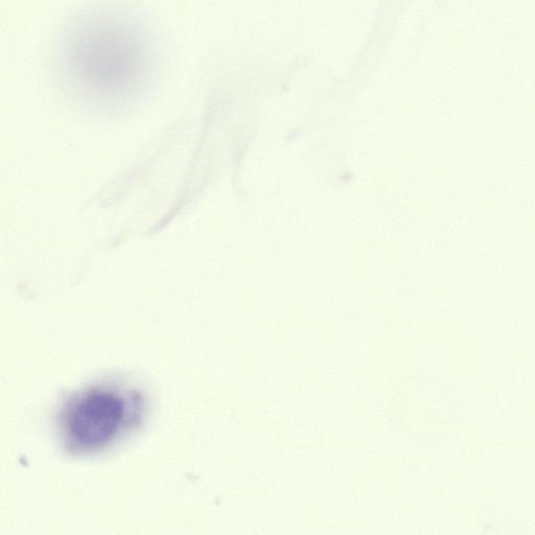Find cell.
I'll return each instance as SVG.
<instances>
[{
  "instance_id": "6da1fadb",
  "label": "cell",
  "mask_w": 535,
  "mask_h": 535,
  "mask_svg": "<svg viewBox=\"0 0 535 535\" xmlns=\"http://www.w3.org/2000/svg\"><path fill=\"white\" fill-rule=\"evenodd\" d=\"M159 67L155 39L142 19L121 6H92L70 18L56 38L51 71L77 101L119 106L147 90Z\"/></svg>"
},
{
  "instance_id": "7a4b0ae2",
  "label": "cell",
  "mask_w": 535,
  "mask_h": 535,
  "mask_svg": "<svg viewBox=\"0 0 535 535\" xmlns=\"http://www.w3.org/2000/svg\"><path fill=\"white\" fill-rule=\"evenodd\" d=\"M466 213L471 216H497L502 212V204L497 199L474 198L466 201Z\"/></svg>"
},
{
  "instance_id": "3957f363",
  "label": "cell",
  "mask_w": 535,
  "mask_h": 535,
  "mask_svg": "<svg viewBox=\"0 0 535 535\" xmlns=\"http://www.w3.org/2000/svg\"><path fill=\"white\" fill-rule=\"evenodd\" d=\"M519 184L514 181H505L500 185V197L505 201H512L518 199Z\"/></svg>"
},
{
  "instance_id": "277c9868",
  "label": "cell",
  "mask_w": 535,
  "mask_h": 535,
  "mask_svg": "<svg viewBox=\"0 0 535 535\" xmlns=\"http://www.w3.org/2000/svg\"><path fill=\"white\" fill-rule=\"evenodd\" d=\"M466 179L469 182L479 184L485 180V168L482 164H474L466 168Z\"/></svg>"
},
{
  "instance_id": "5b68a950",
  "label": "cell",
  "mask_w": 535,
  "mask_h": 535,
  "mask_svg": "<svg viewBox=\"0 0 535 535\" xmlns=\"http://www.w3.org/2000/svg\"><path fill=\"white\" fill-rule=\"evenodd\" d=\"M517 177L518 182L522 184H529L534 181L535 178V171L532 165L523 164L518 166L517 168Z\"/></svg>"
},
{
  "instance_id": "8992f818",
  "label": "cell",
  "mask_w": 535,
  "mask_h": 535,
  "mask_svg": "<svg viewBox=\"0 0 535 535\" xmlns=\"http://www.w3.org/2000/svg\"><path fill=\"white\" fill-rule=\"evenodd\" d=\"M518 231L535 233V215H521L517 218Z\"/></svg>"
},
{
  "instance_id": "52a82bcc",
  "label": "cell",
  "mask_w": 535,
  "mask_h": 535,
  "mask_svg": "<svg viewBox=\"0 0 535 535\" xmlns=\"http://www.w3.org/2000/svg\"><path fill=\"white\" fill-rule=\"evenodd\" d=\"M499 274L501 278L511 281L512 279H516L519 276V269L517 265L514 264H503L500 268Z\"/></svg>"
},
{
  "instance_id": "ba28073f",
  "label": "cell",
  "mask_w": 535,
  "mask_h": 535,
  "mask_svg": "<svg viewBox=\"0 0 535 535\" xmlns=\"http://www.w3.org/2000/svg\"><path fill=\"white\" fill-rule=\"evenodd\" d=\"M534 164H535V135H534Z\"/></svg>"
}]
</instances>
